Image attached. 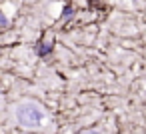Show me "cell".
<instances>
[{
    "instance_id": "obj_2",
    "label": "cell",
    "mask_w": 146,
    "mask_h": 134,
    "mask_svg": "<svg viewBox=\"0 0 146 134\" xmlns=\"http://www.w3.org/2000/svg\"><path fill=\"white\" fill-rule=\"evenodd\" d=\"M0 26H2V28H4V26H8V18H6L2 12H0Z\"/></svg>"
},
{
    "instance_id": "obj_1",
    "label": "cell",
    "mask_w": 146,
    "mask_h": 134,
    "mask_svg": "<svg viewBox=\"0 0 146 134\" xmlns=\"http://www.w3.org/2000/svg\"><path fill=\"white\" fill-rule=\"evenodd\" d=\"M14 116H16V122L24 128H36V126H42V122H44V112L34 102L16 104L14 106Z\"/></svg>"
}]
</instances>
